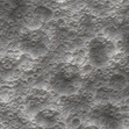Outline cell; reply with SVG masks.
Here are the masks:
<instances>
[{
	"instance_id": "1",
	"label": "cell",
	"mask_w": 129,
	"mask_h": 129,
	"mask_svg": "<svg viewBox=\"0 0 129 129\" xmlns=\"http://www.w3.org/2000/svg\"><path fill=\"white\" fill-rule=\"evenodd\" d=\"M128 86L129 78L124 73L115 72L108 78V88H111V90L117 91V92H123Z\"/></svg>"
},
{
	"instance_id": "2",
	"label": "cell",
	"mask_w": 129,
	"mask_h": 129,
	"mask_svg": "<svg viewBox=\"0 0 129 129\" xmlns=\"http://www.w3.org/2000/svg\"><path fill=\"white\" fill-rule=\"evenodd\" d=\"M34 14L37 15L43 22H47V21H49V20H51V19H54V11L47 6L36 7Z\"/></svg>"
},
{
	"instance_id": "3",
	"label": "cell",
	"mask_w": 129,
	"mask_h": 129,
	"mask_svg": "<svg viewBox=\"0 0 129 129\" xmlns=\"http://www.w3.org/2000/svg\"><path fill=\"white\" fill-rule=\"evenodd\" d=\"M95 69L96 68L92 63L86 62V63H84L83 65H80V76L81 77H88V76H91L95 71Z\"/></svg>"
},
{
	"instance_id": "4",
	"label": "cell",
	"mask_w": 129,
	"mask_h": 129,
	"mask_svg": "<svg viewBox=\"0 0 129 129\" xmlns=\"http://www.w3.org/2000/svg\"><path fill=\"white\" fill-rule=\"evenodd\" d=\"M1 128H4V124H3V121L0 120V129H1Z\"/></svg>"
},
{
	"instance_id": "5",
	"label": "cell",
	"mask_w": 129,
	"mask_h": 129,
	"mask_svg": "<svg viewBox=\"0 0 129 129\" xmlns=\"http://www.w3.org/2000/svg\"><path fill=\"white\" fill-rule=\"evenodd\" d=\"M57 1H58V3H62V4H63V3H65L66 0H57Z\"/></svg>"
}]
</instances>
